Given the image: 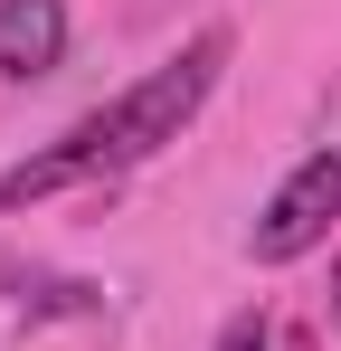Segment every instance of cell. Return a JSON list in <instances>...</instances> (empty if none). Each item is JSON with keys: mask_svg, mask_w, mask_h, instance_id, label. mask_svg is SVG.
<instances>
[{"mask_svg": "<svg viewBox=\"0 0 341 351\" xmlns=\"http://www.w3.org/2000/svg\"><path fill=\"white\" fill-rule=\"evenodd\" d=\"M66 58V0H0V66L29 86Z\"/></svg>", "mask_w": 341, "mask_h": 351, "instance_id": "obj_3", "label": "cell"}, {"mask_svg": "<svg viewBox=\"0 0 341 351\" xmlns=\"http://www.w3.org/2000/svg\"><path fill=\"white\" fill-rule=\"evenodd\" d=\"M284 351H323V342H313V332H294V342H284Z\"/></svg>", "mask_w": 341, "mask_h": 351, "instance_id": "obj_6", "label": "cell"}, {"mask_svg": "<svg viewBox=\"0 0 341 351\" xmlns=\"http://www.w3.org/2000/svg\"><path fill=\"white\" fill-rule=\"evenodd\" d=\"M332 294H341V276H332ZM332 323H341V304H332Z\"/></svg>", "mask_w": 341, "mask_h": 351, "instance_id": "obj_7", "label": "cell"}, {"mask_svg": "<svg viewBox=\"0 0 341 351\" xmlns=\"http://www.w3.org/2000/svg\"><path fill=\"white\" fill-rule=\"evenodd\" d=\"M218 58H227V38H199V48H180V58H170V66H152L142 86H123L105 114H86L66 143H76L95 171H123V162H142V152L180 143V123L199 114V95H209Z\"/></svg>", "mask_w": 341, "mask_h": 351, "instance_id": "obj_1", "label": "cell"}, {"mask_svg": "<svg viewBox=\"0 0 341 351\" xmlns=\"http://www.w3.org/2000/svg\"><path fill=\"white\" fill-rule=\"evenodd\" d=\"M332 219H341V152H313V162H294V180L266 199V219H256V256L284 266V256L323 247Z\"/></svg>", "mask_w": 341, "mask_h": 351, "instance_id": "obj_2", "label": "cell"}, {"mask_svg": "<svg viewBox=\"0 0 341 351\" xmlns=\"http://www.w3.org/2000/svg\"><path fill=\"white\" fill-rule=\"evenodd\" d=\"M76 171H95L76 143H57V152H38V162H19V171L0 180V209H29V199H48V190H66Z\"/></svg>", "mask_w": 341, "mask_h": 351, "instance_id": "obj_4", "label": "cell"}, {"mask_svg": "<svg viewBox=\"0 0 341 351\" xmlns=\"http://www.w3.org/2000/svg\"><path fill=\"white\" fill-rule=\"evenodd\" d=\"M218 351H275V332H266V313H237L218 332Z\"/></svg>", "mask_w": 341, "mask_h": 351, "instance_id": "obj_5", "label": "cell"}]
</instances>
